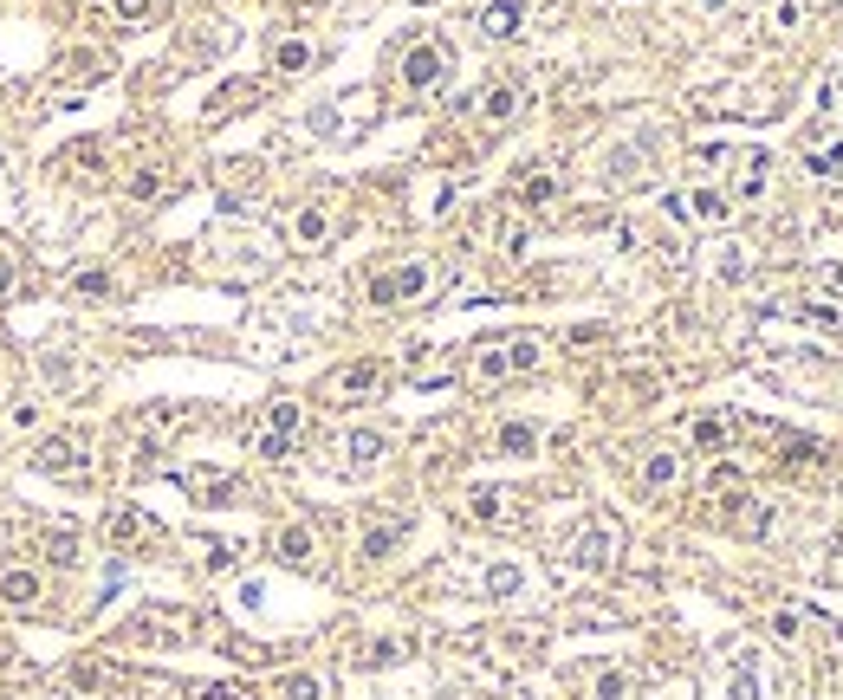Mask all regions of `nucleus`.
Listing matches in <instances>:
<instances>
[{
	"label": "nucleus",
	"mask_w": 843,
	"mask_h": 700,
	"mask_svg": "<svg viewBox=\"0 0 843 700\" xmlns=\"http://www.w3.org/2000/svg\"><path fill=\"white\" fill-rule=\"evenodd\" d=\"M279 700H325V681H318V674H286Z\"/></svg>",
	"instance_id": "33"
},
{
	"label": "nucleus",
	"mask_w": 843,
	"mask_h": 700,
	"mask_svg": "<svg viewBox=\"0 0 843 700\" xmlns=\"http://www.w3.org/2000/svg\"><path fill=\"white\" fill-rule=\"evenodd\" d=\"M727 435H733L727 415H694V441H700V448H714V454H720V448H727Z\"/></svg>",
	"instance_id": "28"
},
{
	"label": "nucleus",
	"mask_w": 843,
	"mask_h": 700,
	"mask_svg": "<svg viewBox=\"0 0 843 700\" xmlns=\"http://www.w3.org/2000/svg\"><path fill=\"white\" fill-rule=\"evenodd\" d=\"M494 448H500V454H532V448H539V422H507V429L494 435Z\"/></svg>",
	"instance_id": "26"
},
{
	"label": "nucleus",
	"mask_w": 843,
	"mask_h": 700,
	"mask_svg": "<svg viewBox=\"0 0 843 700\" xmlns=\"http://www.w3.org/2000/svg\"><path fill=\"white\" fill-rule=\"evenodd\" d=\"M805 169L824 175V182H843V136H830V143H811V150H805Z\"/></svg>",
	"instance_id": "21"
},
{
	"label": "nucleus",
	"mask_w": 843,
	"mask_h": 700,
	"mask_svg": "<svg viewBox=\"0 0 843 700\" xmlns=\"http://www.w3.org/2000/svg\"><path fill=\"white\" fill-rule=\"evenodd\" d=\"M513 195H519V207H551V201H558V175H551V169H526Z\"/></svg>",
	"instance_id": "20"
},
{
	"label": "nucleus",
	"mask_w": 843,
	"mask_h": 700,
	"mask_svg": "<svg viewBox=\"0 0 843 700\" xmlns=\"http://www.w3.org/2000/svg\"><path fill=\"white\" fill-rule=\"evenodd\" d=\"M429 286H435V266L429 260H402V266L370 279V299L377 305H415V299H429Z\"/></svg>",
	"instance_id": "3"
},
{
	"label": "nucleus",
	"mask_w": 843,
	"mask_h": 700,
	"mask_svg": "<svg viewBox=\"0 0 843 700\" xmlns=\"http://www.w3.org/2000/svg\"><path fill=\"white\" fill-rule=\"evenodd\" d=\"M195 408H182V402H150V408H136L130 415V435H169V429H182Z\"/></svg>",
	"instance_id": "14"
},
{
	"label": "nucleus",
	"mask_w": 843,
	"mask_h": 700,
	"mask_svg": "<svg viewBox=\"0 0 843 700\" xmlns=\"http://www.w3.org/2000/svg\"><path fill=\"white\" fill-rule=\"evenodd\" d=\"M130 195H136V201H156V195H163V175H156V169H136V175H130Z\"/></svg>",
	"instance_id": "38"
},
{
	"label": "nucleus",
	"mask_w": 843,
	"mask_h": 700,
	"mask_svg": "<svg viewBox=\"0 0 843 700\" xmlns=\"http://www.w3.org/2000/svg\"><path fill=\"white\" fill-rule=\"evenodd\" d=\"M46 377H52V383H72V377H79V364L65 357V350H46Z\"/></svg>",
	"instance_id": "40"
},
{
	"label": "nucleus",
	"mask_w": 843,
	"mask_h": 700,
	"mask_svg": "<svg viewBox=\"0 0 843 700\" xmlns=\"http://www.w3.org/2000/svg\"><path fill=\"white\" fill-rule=\"evenodd\" d=\"M785 318H805V324H824V331H843V312L837 305H817V299H792V305H779Z\"/></svg>",
	"instance_id": "24"
},
{
	"label": "nucleus",
	"mask_w": 843,
	"mask_h": 700,
	"mask_svg": "<svg viewBox=\"0 0 843 700\" xmlns=\"http://www.w3.org/2000/svg\"><path fill=\"white\" fill-rule=\"evenodd\" d=\"M188 636V616L182 610H144V616H130V642H144V649H176Z\"/></svg>",
	"instance_id": "6"
},
{
	"label": "nucleus",
	"mask_w": 843,
	"mask_h": 700,
	"mask_svg": "<svg viewBox=\"0 0 843 700\" xmlns=\"http://www.w3.org/2000/svg\"><path fill=\"white\" fill-rule=\"evenodd\" d=\"M286 234H293V247H299V253H318V247L331 240V207H318V201H312V207H299Z\"/></svg>",
	"instance_id": "12"
},
{
	"label": "nucleus",
	"mask_w": 843,
	"mask_h": 700,
	"mask_svg": "<svg viewBox=\"0 0 843 700\" xmlns=\"http://www.w3.org/2000/svg\"><path fill=\"white\" fill-rule=\"evenodd\" d=\"M675 221H700V228H720L727 215H733V201L720 195V188H681V195H668L662 201Z\"/></svg>",
	"instance_id": "4"
},
{
	"label": "nucleus",
	"mask_w": 843,
	"mask_h": 700,
	"mask_svg": "<svg viewBox=\"0 0 843 700\" xmlns=\"http://www.w3.org/2000/svg\"><path fill=\"white\" fill-rule=\"evenodd\" d=\"M798 20H805V7H798V0H779V7H772V27H785V33H792Z\"/></svg>",
	"instance_id": "42"
},
{
	"label": "nucleus",
	"mask_w": 843,
	"mask_h": 700,
	"mask_svg": "<svg viewBox=\"0 0 843 700\" xmlns=\"http://www.w3.org/2000/svg\"><path fill=\"white\" fill-rule=\"evenodd\" d=\"M811 286H824V292H837V286H843V266H817V272H811Z\"/></svg>",
	"instance_id": "44"
},
{
	"label": "nucleus",
	"mask_w": 843,
	"mask_h": 700,
	"mask_svg": "<svg viewBox=\"0 0 843 700\" xmlns=\"http://www.w3.org/2000/svg\"><path fill=\"white\" fill-rule=\"evenodd\" d=\"M519 590H526V571H519V565H494V571H486V597L507 603V597H519Z\"/></svg>",
	"instance_id": "27"
},
{
	"label": "nucleus",
	"mask_w": 843,
	"mask_h": 700,
	"mask_svg": "<svg viewBox=\"0 0 843 700\" xmlns=\"http://www.w3.org/2000/svg\"><path fill=\"white\" fill-rule=\"evenodd\" d=\"M201 565L215 571V578H221V571H234V545H228V538H208V545H201Z\"/></svg>",
	"instance_id": "34"
},
{
	"label": "nucleus",
	"mask_w": 843,
	"mask_h": 700,
	"mask_svg": "<svg viewBox=\"0 0 843 700\" xmlns=\"http://www.w3.org/2000/svg\"><path fill=\"white\" fill-rule=\"evenodd\" d=\"M616 551H623V525L616 519H584L571 532V545H565V565L571 571H610Z\"/></svg>",
	"instance_id": "2"
},
{
	"label": "nucleus",
	"mask_w": 843,
	"mask_h": 700,
	"mask_svg": "<svg viewBox=\"0 0 843 700\" xmlns=\"http://www.w3.org/2000/svg\"><path fill=\"white\" fill-rule=\"evenodd\" d=\"M72 292H79V299H91V305H98V299H111V272H79V279H72Z\"/></svg>",
	"instance_id": "36"
},
{
	"label": "nucleus",
	"mask_w": 843,
	"mask_h": 700,
	"mask_svg": "<svg viewBox=\"0 0 843 700\" xmlns=\"http://www.w3.org/2000/svg\"><path fill=\"white\" fill-rule=\"evenodd\" d=\"M675 480H681V454H675V448H656V454L643 461V493H668Z\"/></svg>",
	"instance_id": "18"
},
{
	"label": "nucleus",
	"mask_w": 843,
	"mask_h": 700,
	"mask_svg": "<svg viewBox=\"0 0 843 700\" xmlns=\"http://www.w3.org/2000/svg\"><path fill=\"white\" fill-rule=\"evenodd\" d=\"M409 655V642L402 636H389V642H370V662H402Z\"/></svg>",
	"instance_id": "41"
},
{
	"label": "nucleus",
	"mask_w": 843,
	"mask_h": 700,
	"mask_svg": "<svg viewBox=\"0 0 843 700\" xmlns=\"http://www.w3.org/2000/svg\"><path fill=\"white\" fill-rule=\"evenodd\" d=\"M299 422H305V408H299V402H272V408H266V422H260V435H253V448H260L266 461H286Z\"/></svg>",
	"instance_id": "5"
},
{
	"label": "nucleus",
	"mask_w": 843,
	"mask_h": 700,
	"mask_svg": "<svg viewBox=\"0 0 843 700\" xmlns=\"http://www.w3.org/2000/svg\"><path fill=\"white\" fill-rule=\"evenodd\" d=\"M513 111H519V85H507V79H500L494 91L480 98V117H486V123H507Z\"/></svg>",
	"instance_id": "25"
},
{
	"label": "nucleus",
	"mask_w": 843,
	"mask_h": 700,
	"mask_svg": "<svg viewBox=\"0 0 843 700\" xmlns=\"http://www.w3.org/2000/svg\"><path fill=\"white\" fill-rule=\"evenodd\" d=\"M111 14L136 27V20H150V14H156V0H111Z\"/></svg>",
	"instance_id": "39"
},
{
	"label": "nucleus",
	"mask_w": 843,
	"mask_h": 700,
	"mask_svg": "<svg viewBox=\"0 0 843 700\" xmlns=\"http://www.w3.org/2000/svg\"><path fill=\"white\" fill-rule=\"evenodd\" d=\"M727 694H733V700H765V674H759V655H752V649H740V655H733Z\"/></svg>",
	"instance_id": "16"
},
{
	"label": "nucleus",
	"mask_w": 843,
	"mask_h": 700,
	"mask_svg": "<svg viewBox=\"0 0 843 700\" xmlns=\"http://www.w3.org/2000/svg\"><path fill=\"white\" fill-rule=\"evenodd\" d=\"M817 7H837V0H817Z\"/></svg>",
	"instance_id": "46"
},
{
	"label": "nucleus",
	"mask_w": 843,
	"mask_h": 700,
	"mask_svg": "<svg viewBox=\"0 0 843 700\" xmlns=\"http://www.w3.org/2000/svg\"><path fill=\"white\" fill-rule=\"evenodd\" d=\"M539 357H545V337H532V331H513V337H480V350H474V383H500V377H519V370H539Z\"/></svg>",
	"instance_id": "1"
},
{
	"label": "nucleus",
	"mask_w": 843,
	"mask_h": 700,
	"mask_svg": "<svg viewBox=\"0 0 843 700\" xmlns=\"http://www.w3.org/2000/svg\"><path fill=\"white\" fill-rule=\"evenodd\" d=\"M772 182V156L765 150H740V175H733V201H759Z\"/></svg>",
	"instance_id": "13"
},
{
	"label": "nucleus",
	"mask_w": 843,
	"mask_h": 700,
	"mask_svg": "<svg viewBox=\"0 0 843 700\" xmlns=\"http://www.w3.org/2000/svg\"><path fill=\"white\" fill-rule=\"evenodd\" d=\"M623 7H636V0H623Z\"/></svg>",
	"instance_id": "47"
},
{
	"label": "nucleus",
	"mask_w": 843,
	"mask_h": 700,
	"mask_svg": "<svg viewBox=\"0 0 843 700\" xmlns=\"http://www.w3.org/2000/svg\"><path fill=\"white\" fill-rule=\"evenodd\" d=\"M396 545H402V525H370V532H364V545H357V551H364V557H370V565H377V557H389V551H396Z\"/></svg>",
	"instance_id": "29"
},
{
	"label": "nucleus",
	"mask_w": 843,
	"mask_h": 700,
	"mask_svg": "<svg viewBox=\"0 0 843 700\" xmlns=\"http://www.w3.org/2000/svg\"><path fill=\"white\" fill-rule=\"evenodd\" d=\"M272 65H279V72H305V65H312V46H305V39H279V46H272Z\"/></svg>",
	"instance_id": "30"
},
{
	"label": "nucleus",
	"mask_w": 843,
	"mask_h": 700,
	"mask_svg": "<svg viewBox=\"0 0 843 700\" xmlns=\"http://www.w3.org/2000/svg\"><path fill=\"white\" fill-rule=\"evenodd\" d=\"M46 551H52V565H72V557H79V538L65 532V525H52V532H46Z\"/></svg>",
	"instance_id": "35"
},
{
	"label": "nucleus",
	"mask_w": 843,
	"mask_h": 700,
	"mask_svg": "<svg viewBox=\"0 0 843 700\" xmlns=\"http://www.w3.org/2000/svg\"><path fill=\"white\" fill-rule=\"evenodd\" d=\"M377 461H383V435H377V429L344 435V467H350V473H370Z\"/></svg>",
	"instance_id": "17"
},
{
	"label": "nucleus",
	"mask_w": 843,
	"mask_h": 700,
	"mask_svg": "<svg viewBox=\"0 0 843 700\" xmlns=\"http://www.w3.org/2000/svg\"><path fill=\"white\" fill-rule=\"evenodd\" d=\"M474 27H480L486 39H513V33L526 27V14H519V0H494V7L474 14Z\"/></svg>",
	"instance_id": "15"
},
{
	"label": "nucleus",
	"mask_w": 843,
	"mask_h": 700,
	"mask_svg": "<svg viewBox=\"0 0 843 700\" xmlns=\"http://www.w3.org/2000/svg\"><path fill=\"white\" fill-rule=\"evenodd\" d=\"M708 493H714V500H720V493H746V473H740V467H714V473H708Z\"/></svg>",
	"instance_id": "37"
},
{
	"label": "nucleus",
	"mask_w": 843,
	"mask_h": 700,
	"mask_svg": "<svg viewBox=\"0 0 843 700\" xmlns=\"http://www.w3.org/2000/svg\"><path fill=\"white\" fill-rule=\"evenodd\" d=\"M377 389H383V364H344V370L325 383L331 402H370Z\"/></svg>",
	"instance_id": "10"
},
{
	"label": "nucleus",
	"mask_w": 843,
	"mask_h": 700,
	"mask_svg": "<svg viewBox=\"0 0 843 700\" xmlns=\"http://www.w3.org/2000/svg\"><path fill=\"white\" fill-rule=\"evenodd\" d=\"M772 636H779V642H798V636H805L798 603H779V610H772Z\"/></svg>",
	"instance_id": "32"
},
{
	"label": "nucleus",
	"mask_w": 843,
	"mask_h": 700,
	"mask_svg": "<svg viewBox=\"0 0 843 700\" xmlns=\"http://www.w3.org/2000/svg\"><path fill=\"white\" fill-rule=\"evenodd\" d=\"M467 519L507 525V519H513V493H507V486H467Z\"/></svg>",
	"instance_id": "11"
},
{
	"label": "nucleus",
	"mask_w": 843,
	"mask_h": 700,
	"mask_svg": "<svg viewBox=\"0 0 843 700\" xmlns=\"http://www.w3.org/2000/svg\"><path fill=\"white\" fill-rule=\"evenodd\" d=\"M700 7H708V14H720V7H727V0H700Z\"/></svg>",
	"instance_id": "45"
},
{
	"label": "nucleus",
	"mask_w": 843,
	"mask_h": 700,
	"mask_svg": "<svg viewBox=\"0 0 843 700\" xmlns=\"http://www.w3.org/2000/svg\"><path fill=\"white\" fill-rule=\"evenodd\" d=\"M85 435H46L39 448H33V467L39 473H85Z\"/></svg>",
	"instance_id": "9"
},
{
	"label": "nucleus",
	"mask_w": 843,
	"mask_h": 700,
	"mask_svg": "<svg viewBox=\"0 0 843 700\" xmlns=\"http://www.w3.org/2000/svg\"><path fill=\"white\" fill-rule=\"evenodd\" d=\"M39 590H46L39 571H7V578H0V603H20L27 610V603H39Z\"/></svg>",
	"instance_id": "23"
},
{
	"label": "nucleus",
	"mask_w": 843,
	"mask_h": 700,
	"mask_svg": "<svg viewBox=\"0 0 843 700\" xmlns=\"http://www.w3.org/2000/svg\"><path fill=\"white\" fill-rule=\"evenodd\" d=\"M176 480H182V493H195L208 506H234L240 500V480L221 473V467H176Z\"/></svg>",
	"instance_id": "7"
},
{
	"label": "nucleus",
	"mask_w": 843,
	"mask_h": 700,
	"mask_svg": "<svg viewBox=\"0 0 843 700\" xmlns=\"http://www.w3.org/2000/svg\"><path fill=\"white\" fill-rule=\"evenodd\" d=\"M111 538H117V545H130V538H156V519H150V513H136V506H123V513H111Z\"/></svg>",
	"instance_id": "22"
},
{
	"label": "nucleus",
	"mask_w": 843,
	"mask_h": 700,
	"mask_svg": "<svg viewBox=\"0 0 843 700\" xmlns=\"http://www.w3.org/2000/svg\"><path fill=\"white\" fill-rule=\"evenodd\" d=\"M591 700H629V674H623V668H597Z\"/></svg>",
	"instance_id": "31"
},
{
	"label": "nucleus",
	"mask_w": 843,
	"mask_h": 700,
	"mask_svg": "<svg viewBox=\"0 0 843 700\" xmlns=\"http://www.w3.org/2000/svg\"><path fill=\"white\" fill-rule=\"evenodd\" d=\"M442 72H448V52H442L435 39H415V46L402 52V85H409V91L442 85Z\"/></svg>",
	"instance_id": "8"
},
{
	"label": "nucleus",
	"mask_w": 843,
	"mask_h": 700,
	"mask_svg": "<svg viewBox=\"0 0 843 700\" xmlns=\"http://www.w3.org/2000/svg\"><path fill=\"white\" fill-rule=\"evenodd\" d=\"M7 422H14V429H33V422H39V402H14Z\"/></svg>",
	"instance_id": "43"
},
{
	"label": "nucleus",
	"mask_w": 843,
	"mask_h": 700,
	"mask_svg": "<svg viewBox=\"0 0 843 700\" xmlns=\"http://www.w3.org/2000/svg\"><path fill=\"white\" fill-rule=\"evenodd\" d=\"M272 551L286 557V565H312V551H318V538H312V525H279V538H272Z\"/></svg>",
	"instance_id": "19"
}]
</instances>
